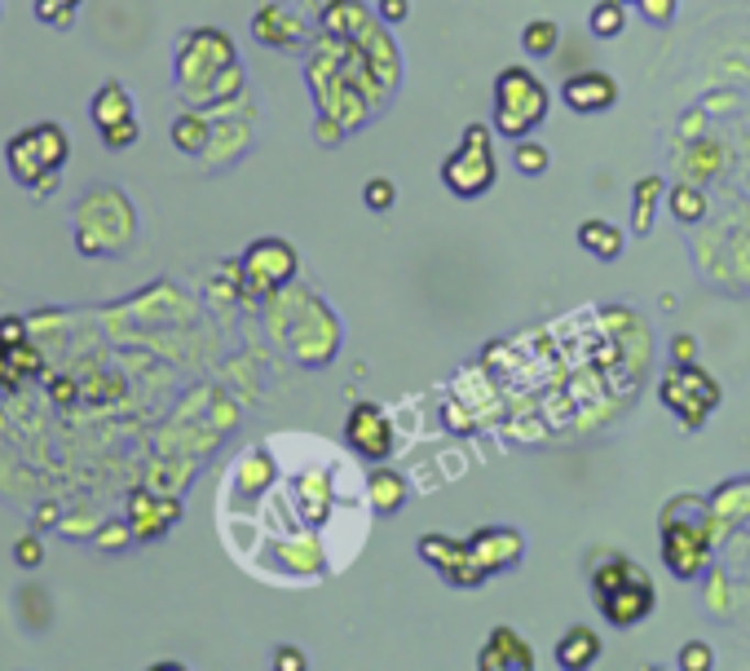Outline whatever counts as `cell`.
I'll list each match as a JSON object with an SVG mask.
<instances>
[{
	"label": "cell",
	"instance_id": "obj_36",
	"mask_svg": "<svg viewBox=\"0 0 750 671\" xmlns=\"http://www.w3.org/2000/svg\"><path fill=\"white\" fill-rule=\"evenodd\" d=\"M622 6H640V0H622Z\"/></svg>",
	"mask_w": 750,
	"mask_h": 671
},
{
	"label": "cell",
	"instance_id": "obj_18",
	"mask_svg": "<svg viewBox=\"0 0 750 671\" xmlns=\"http://www.w3.org/2000/svg\"><path fill=\"white\" fill-rule=\"evenodd\" d=\"M32 142H36V151H41V160L49 168H63L67 155H71V142H67V129L63 124H36L32 129Z\"/></svg>",
	"mask_w": 750,
	"mask_h": 671
},
{
	"label": "cell",
	"instance_id": "obj_3",
	"mask_svg": "<svg viewBox=\"0 0 750 671\" xmlns=\"http://www.w3.org/2000/svg\"><path fill=\"white\" fill-rule=\"evenodd\" d=\"M442 182L460 199H482L495 186V151H490V129L473 124L464 146L442 164Z\"/></svg>",
	"mask_w": 750,
	"mask_h": 671
},
{
	"label": "cell",
	"instance_id": "obj_9",
	"mask_svg": "<svg viewBox=\"0 0 750 671\" xmlns=\"http://www.w3.org/2000/svg\"><path fill=\"white\" fill-rule=\"evenodd\" d=\"M662 561L671 565V574H680V579H693V574H702V565H706V557H710V543H706V530L697 526V530H688V526H666V535H662Z\"/></svg>",
	"mask_w": 750,
	"mask_h": 671
},
{
	"label": "cell",
	"instance_id": "obj_1",
	"mask_svg": "<svg viewBox=\"0 0 750 671\" xmlns=\"http://www.w3.org/2000/svg\"><path fill=\"white\" fill-rule=\"evenodd\" d=\"M653 605H658V592H653V579L644 565H636L627 557L605 561V570L596 574V609L605 614V623L636 627L640 618L653 614Z\"/></svg>",
	"mask_w": 750,
	"mask_h": 671
},
{
	"label": "cell",
	"instance_id": "obj_6",
	"mask_svg": "<svg viewBox=\"0 0 750 671\" xmlns=\"http://www.w3.org/2000/svg\"><path fill=\"white\" fill-rule=\"evenodd\" d=\"M420 557L429 565H438L451 587H464L468 592V587H482V579H486L473 543H460V539H446V535H424L420 539Z\"/></svg>",
	"mask_w": 750,
	"mask_h": 671
},
{
	"label": "cell",
	"instance_id": "obj_25",
	"mask_svg": "<svg viewBox=\"0 0 750 671\" xmlns=\"http://www.w3.org/2000/svg\"><path fill=\"white\" fill-rule=\"evenodd\" d=\"M362 199H366L371 212H389V208L398 204V186H394L389 177H371V182L362 186Z\"/></svg>",
	"mask_w": 750,
	"mask_h": 671
},
{
	"label": "cell",
	"instance_id": "obj_28",
	"mask_svg": "<svg viewBox=\"0 0 750 671\" xmlns=\"http://www.w3.org/2000/svg\"><path fill=\"white\" fill-rule=\"evenodd\" d=\"M636 10L644 14V23H653V28H666V23H675L680 0H640Z\"/></svg>",
	"mask_w": 750,
	"mask_h": 671
},
{
	"label": "cell",
	"instance_id": "obj_29",
	"mask_svg": "<svg viewBox=\"0 0 750 671\" xmlns=\"http://www.w3.org/2000/svg\"><path fill=\"white\" fill-rule=\"evenodd\" d=\"M14 561H19L23 570H36V565H45V543H41L36 535H23V539L14 543Z\"/></svg>",
	"mask_w": 750,
	"mask_h": 671
},
{
	"label": "cell",
	"instance_id": "obj_32",
	"mask_svg": "<svg viewBox=\"0 0 750 671\" xmlns=\"http://www.w3.org/2000/svg\"><path fill=\"white\" fill-rule=\"evenodd\" d=\"M693 359H697V341H693V336H675L671 363H693Z\"/></svg>",
	"mask_w": 750,
	"mask_h": 671
},
{
	"label": "cell",
	"instance_id": "obj_14",
	"mask_svg": "<svg viewBox=\"0 0 750 671\" xmlns=\"http://www.w3.org/2000/svg\"><path fill=\"white\" fill-rule=\"evenodd\" d=\"M366 491H371V504H375V513H380V517H394L407 504V477L394 473V469H375L366 477Z\"/></svg>",
	"mask_w": 750,
	"mask_h": 671
},
{
	"label": "cell",
	"instance_id": "obj_33",
	"mask_svg": "<svg viewBox=\"0 0 750 671\" xmlns=\"http://www.w3.org/2000/svg\"><path fill=\"white\" fill-rule=\"evenodd\" d=\"M0 341H5V345H23V322L19 318H0Z\"/></svg>",
	"mask_w": 750,
	"mask_h": 671
},
{
	"label": "cell",
	"instance_id": "obj_16",
	"mask_svg": "<svg viewBox=\"0 0 750 671\" xmlns=\"http://www.w3.org/2000/svg\"><path fill=\"white\" fill-rule=\"evenodd\" d=\"M322 28L331 36H344V41H357L362 28H366V10L353 6V0H331V6L322 10Z\"/></svg>",
	"mask_w": 750,
	"mask_h": 671
},
{
	"label": "cell",
	"instance_id": "obj_30",
	"mask_svg": "<svg viewBox=\"0 0 750 671\" xmlns=\"http://www.w3.org/2000/svg\"><path fill=\"white\" fill-rule=\"evenodd\" d=\"M274 671H309V658L296 645H278L274 649Z\"/></svg>",
	"mask_w": 750,
	"mask_h": 671
},
{
	"label": "cell",
	"instance_id": "obj_5",
	"mask_svg": "<svg viewBox=\"0 0 750 671\" xmlns=\"http://www.w3.org/2000/svg\"><path fill=\"white\" fill-rule=\"evenodd\" d=\"M239 270H243L247 292H274V287H283L296 274V248L283 243V239H256L243 252V265Z\"/></svg>",
	"mask_w": 750,
	"mask_h": 671
},
{
	"label": "cell",
	"instance_id": "obj_35",
	"mask_svg": "<svg viewBox=\"0 0 750 671\" xmlns=\"http://www.w3.org/2000/svg\"><path fill=\"white\" fill-rule=\"evenodd\" d=\"M14 345H5V341H0V376H5V354H10Z\"/></svg>",
	"mask_w": 750,
	"mask_h": 671
},
{
	"label": "cell",
	"instance_id": "obj_12",
	"mask_svg": "<svg viewBox=\"0 0 750 671\" xmlns=\"http://www.w3.org/2000/svg\"><path fill=\"white\" fill-rule=\"evenodd\" d=\"M600 658V636L596 627H570L561 640H556V667L565 671H583Z\"/></svg>",
	"mask_w": 750,
	"mask_h": 671
},
{
	"label": "cell",
	"instance_id": "obj_26",
	"mask_svg": "<svg viewBox=\"0 0 750 671\" xmlns=\"http://www.w3.org/2000/svg\"><path fill=\"white\" fill-rule=\"evenodd\" d=\"M102 133V146L107 151H129L137 138H142V129H137V120L129 116V120H115V124H107V129H98Z\"/></svg>",
	"mask_w": 750,
	"mask_h": 671
},
{
	"label": "cell",
	"instance_id": "obj_10",
	"mask_svg": "<svg viewBox=\"0 0 750 671\" xmlns=\"http://www.w3.org/2000/svg\"><path fill=\"white\" fill-rule=\"evenodd\" d=\"M482 671H530L534 667V649L512 631V627H495L477 653Z\"/></svg>",
	"mask_w": 750,
	"mask_h": 671
},
{
	"label": "cell",
	"instance_id": "obj_2",
	"mask_svg": "<svg viewBox=\"0 0 750 671\" xmlns=\"http://www.w3.org/2000/svg\"><path fill=\"white\" fill-rule=\"evenodd\" d=\"M548 107H552V94L534 72H526V67L499 72V80H495V129L504 138H512V142L530 138V129H539L548 120Z\"/></svg>",
	"mask_w": 750,
	"mask_h": 671
},
{
	"label": "cell",
	"instance_id": "obj_7",
	"mask_svg": "<svg viewBox=\"0 0 750 671\" xmlns=\"http://www.w3.org/2000/svg\"><path fill=\"white\" fill-rule=\"evenodd\" d=\"M344 442L366 460H385L394 451V425L375 403H357L344 420Z\"/></svg>",
	"mask_w": 750,
	"mask_h": 671
},
{
	"label": "cell",
	"instance_id": "obj_8",
	"mask_svg": "<svg viewBox=\"0 0 750 671\" xmlns=\"http://www.w3.org/2000/svg\"><path fill=\"white\" fill-rule=\"evenodd\" d=\"M561 102L578 116H600L618 102V80L605 76V72H578L561 85Z\"/></svg>",
	"mask_w": 750,
	"mask_h": 671
},
{
	"label": "cell",
	"instance_id": "obj_17",
	"mask_svg": "<svg viewBox=\"0 0 750 671\" xmlns=\"http://www.w3.org/2000/svg\"><path fill=\"white\" fill-rule=\"evenodd\" d=\"M662 177H644L636 186V204H631V234H653V212H658V195H662Z\"/></svg>",
	"mask_w": 750,
	"mask_h": 671
},
{
	"label": "cell",
	"instance_id": "obj_15",
	"mask_svg": "<svg viewBox=\"0 0 750 671\" xmlns=\"http://www.w3.org/2000/svg\"><path fill=\"white\" fill-rule=\"evenodd\" d=\"M89 116H93L98 129H107V124H115V120H129V116H133V94H129L120 80H107V85L93 94Z\"/></svg>",
	"mask_w": 750,
	"mask_h": 671
},
{
	"label": "cell",
	"instance_id": "obj_31",
	"mask_svg": "<svg viewBox=\"0 0 750 671\" xmlns=\"http://www.w3.org/2000/svg\"><path fill=\"white\" fill-rule=\"evenodd\" d=\"M411 14V0H380V19L385 23H407Z\"/></svg>",
	"mask_w": 750,
	"mask_h": 671
},
{
	"label": "cell",
	"instance_id": "obj_34",
	"mask_svg": "<svg viewBox=\"0 0 750 671\" xmlns=\"http://www.w3.org/2000/svg\"><path fill=\"white\" fill-rule=\"evenodd\" d=\"M58 186H63V173H49V177H41V186H36L32 195H36V199H49Z\"/></svg>",
	"mask_w": 750,
	"mask_h": 671
},
{
	"label": "cell",
	"instance_id": "obj_22",
	"mask_svg": "<svg viewBox=\"0 0 750 671\" xmlns=\"http://www.w3.org/2000/svg\"><path fill=\"white\" fill-rule=\"evenodd\" d=\"M173 146L181 155H203L208 151V124L199 116H177L173 120Z\"/></svg>",
	"mask_w": 750,
	"mask_h": 671
},
{
	"label": "cell",
	"instance_id": "obj_21",
	"mask_svg": "<svg viewBox=\"0 0 750 671\" xmlns=\"http://www.w3.org/2000/svg\"><path fill=\"white\" fill-rule=\"evenodd\" d=\"M666 208H671L675 221L697 226V221L706 217V195H702L697 186H671V190H666Z\"/></svg>",
	"mask_w": 750,
	"mask_h": 671
},
{
	"label": "cell",
	"instance_id": "obj_11",
	"mask_svg": "<svg viewBox=\"0 0 750 671\" xmlns=\"http://www.w3.org/2000/svg\"><path fill=\"white\" fill-rule=\"evenodd\" d=\"M5 164H10V177H14L23 190H36V186H41V177L63 173V168H49V164L41 160V151H36V142H32V129H27V133H19V138H10V146H5Z\"/></svg>",
	"mask_w": 750,
	"mask_h": 671
},
{
	"label": "cell",
	"instance_id": "obj_23",
	"mask_svg": "<svg viewBox=\"0 0 750 671\" xmlns=\"http://www.w3.org/2000/svg\"><path fill=\"white\" fill-rule=\"evenodd\" d=\"M512 164H517V173L521 177H543L548 173V164H552V155H548V146L543 142H517V151H512Z\"/></svg>",
	"mask_w": 750,
	"mask_h": 671
},
{
	"label": "cell",
	"instance_id": "obj_19",
	"mask_svg": "<svg viewBox=\"0 0 750 671\" xmlns=\"http://www.w3.org/2000/svg\"><path fill=\"white\" fill-rule=\"evenodd\" d=\"M587 28H592V36H600V41L622 36V28H627V6H622V0H600V6H592V14H587Z\"/></svg>",
	"mask_w": 750,
	"mask_h": 671
},
{
	"label": "cell",
	"instance_id": "obj_24",
	"mask_svg": "<svg viewBox=\"0 0 750 671\" xmlns=\"http://www.w3.org/2000/svg\"><path fill=\"white\" fill-rule=\"evenodd\" d=\"M76 10H80V0H36V19L58 32H67L76 23Z\"/></svg>",
	"mask_w": 750,
	"mask_h": 671
},
{
	"label": "cell",
	"instance_id": "obj_27",
	"mask_svg": "<svg viewBox=\"0 0 750 671\" xmlns=\"http://www.w3.org/2000/svg\"><path fill=\"white\" fill-rule=\"evenodd\" d=\"M680 667H684V671H710V667H715V649H710L706 640H688V645L680 649Z\"/></svg>",
	"mask_w": 750,
	"mask_h": 671
},
{
	"label": "cell",
	"instance_id": "obj_20",
	"mask_svg": "<svg viewBox=\"0 0 750 671\" xmlns=\"http://www.w3.org/2000/svg\"><path fill=\"white\" fill-rule=\"evenodd\" d=\"M556 45H561V28H556L552 19H534V23H526V32H521V50H526L530 58H552V54H556Z\"/></svg>",
	"mask_w": 750,
	"mask_h": 671
},
{
	"label": "cell",
	"instance_id": "obj_4",
	"mask_svg": "<svg viewBox=\"0 0 750 671\" xmlns=\"http://www.w3.org/2000/svg\"><path fill=\"white\" fill-rule=\"evenodd\" d=\"M658 394H662V403L680 416L684 429H702L706 416L719 407V385H715L706 372H697L693 363H675Z\"/></svg>",
	"mask_w": 750,
	"mask_h": 671
},
{
	"label": "cell",
	"instance_id": "obj_13",
	"mask_svg": "<svg viewBox=\"0 0 750 671\" xmlns=\"http://www.w3.org/2000/svg\"><path fill=\"white\" fill-rule=\"evenodd\" d=\"M578 243H583V252H592L596 261H618V256H622L627 234H622L618 226H609V221L592 217V221H583V226H578Z\"/></svg>",
	"mask_w": 750,
	"mask_h": 671
}]
</instances>
